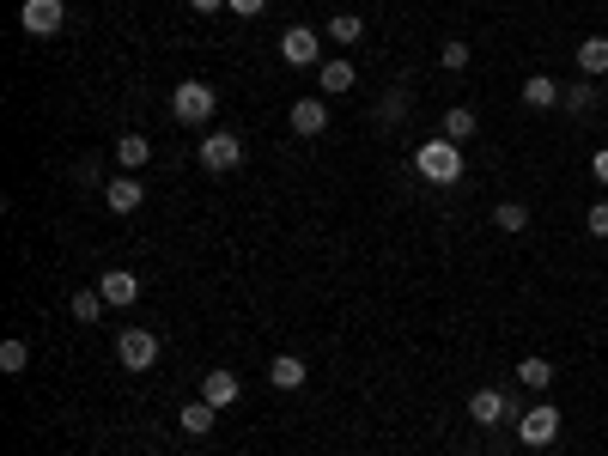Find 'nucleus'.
<instances>
[{
	"instance_id": "obj_1",
	"label": "nucleus",
	"mask_w": 608,
	"mask_h": 456,
	"mask_svg": "<svg viewBox=\"0 0 608 456\" xmlns=\"http://www.w3.org/2000/svg\"><path fill=\"white\" fill-rule=\"evenodd\" d=\"M414 171H420L426 183H438V189L463 183V146H456V140H444V134L420 140V146H414Z\"/></svg>"
},
{
	"instance_id": "obj_2",
	"label": "nucleus",
	"mask_w": 608,
	"mask_h": 456,
	"mask_svg": "<svg viewBox=\"0 0 608 456\" xmlns=\"http://www.w3.org/2000/svg\"><path fill=\"white\" fill-rule=\"evenodd\" d=\"M213 110H219V92H213L207 80H183V86L171 92V116H177L183 128H207Z\"/></svg>"
},
{
	"instance_id": "obj_3",
	"label": "nucleus",
	"mask_w": 608,
	"mask_h": 456,
	"mask_svg": "<svg viewBox=\"0 0 608 456\" xmlns=\"http://www.w3.org/2000/svg\"><path fill=\"white\" fill-rule=\"evenodd\" d=\"M244 165V140L232 128H219V134H201V171L225 177V171H238Z\"/></svg>"
},
{
	"instance_id": "obj_4",
	"label": "nucleus",
	"mask_w": 608,
	"mask_h": 456,
	"mask_svg": "<svg viewBox=\"0 0 608 456\" xmlns=\"http://www.w3.org/2000/svg\"><path fill=\"white\" fill-rule=\"evenodd\" d=\"M116 359L128 371H152L159 365V335L152 329H116Z\"/></svg>"
},
{
	"instance_id": "obj_5",
	"label": "nucleus",
	"mask_w": 608,
	"mask_h": 456,
	"mask_svg": "<svg viewBox=\"0 0 608 456\" xmlns=\"http://www.w3.org/2000/svg\"><path fill=\"white\" fill-rule=\"evenodd\" d=\"M280 61H286V67H317V61H323V37H317L311 25H286V31H280Z\"/></svg>"
},
{
	"instance_id": "obj_6",
	"label": "nucleus",
	"mask_w": 608,
	"mask_h": 456,
	"mask_svg": "<svg viewBox=\"0 0 608 456\" xmlns=\"http://www.w3.org/2000/svg\"><path fill=\"white\" fill-rule=\"evenodd\" d=\"M517 438H523L529 450H548V444L560 438V408H554V402H542V408H529V414L517 420Z\"/></svg>"
},
{
	"instance_id": "obj_7",
	"label": "nucleus",
	"mask_w": 608,
	"mask_h": 456,
	"mask_svg": "<svg viewBox=\"0 0 608 456\" xmlns=\"http://www.w3.org/2000/svg\"><path fill=\"white\" fill-rule=\"evenodd\" d=\"M19 25H25V37H55L67 25V0H25Z\"/></svg>"
},
{
	"instance_id": "obj_8",
	"label": "nucleus",
	"mask_w": 608,
	"mask_h": 456,
	"mask_svg": "<svg viewBox=\"0 0 608 456\" xmlns=\"http://www.w3.org/2000/svg\"><path fill=\"white\" fill-rule=\"evenodd\" d=\"M104 201H110V213H140V201H146V183H140V171H122V177H110L104 183Z\"/></svg>"
},
{
	"instance_id": "obj_9",
	"label": "nucleus",
	"mask_w": 608,
	"mask_h": 456,
	"mask_svg": "<svg viewBox=\"0 0 608 456\" xmlns=\"http://www.w3.org/2000/svg\"><path fill=\"white\" fill-rule=\"evenodd\" d=\"M238 396H244V384H238L232 371H207V377H201V402H207V408L225 414V408H238Z\"/></svg>"
},
{
	"instance_id": "obj_10",
	"label": "nucleus",
	"mask_w": 608,
	"mask_h": 456,
	"mask_svg": "<svg viewBox=\"0 0 608 456\" xmlns=\"http://www.w3.org/2000/svg\"><path fill=\"white\" fill-rule=\"evenodd\" d=\"M292 134H304V140L329 134V104H323V98H298V104H292Z\"/></svg>"
},
{
	"instance_id": "obj_11",
	"label": "nucleus",
	"mask_w": 608,
	"mask_h": 456,
	"mask_svg": "<svg viewBox=\"0 0 608 456\" xmlns=\"http://www.w3.org/2000/svg\"><path fill=\"white\" fill-rule=\"evenodd\" d=\"M304 377H311V371H304V359H298V353H280V359L268 365V384H274L280 396H292V390H304Z\"/></svg>"
},
{
	"instance_id": "obj_12",
	"label": "nucleus",
	"mask_w": 608,
	"mask_h": 456,
	"mask_svg": "<svg viewBox=\"0 0 608 456\" xmlns=\"http://www.w3.org/2000/svg\"><path fill=\"white\" fill-rule=\"evenodd\" d=\"M505 414H511L505 390H475V396H469V420H475V426H499Z\"/></svg>"
},
{
	"instance_id": "obj_13",
	"label": "nucleus",
	"mask_w": 608,
	"mask_h": 456,
	"mask_svg": "<svg viewBox=\"0 0 608 456\" xmlns=\"http://www.w3.org/2000/svg\"><path fill=\"white\" fill-rule=\"evenodd\" d=\"M578 73L584 80H602L608 73V37H578Z\"/></svg>"
},
{
	"instance_id": "obj_14",
	"label": "nucleus",
	"mask_w": 608,
	"mask_h": 456,
	"mask_svg": "<svg viewBox=\"0 0 608 456\" xmlns=\"http://www.w3.org/2000/svg\"><path fill=\"white\" fill-rule=\"evenodd\" d=\"M98 292H104L110 304H134V298H140V280H134L128 268H110V274H98Z\"/></svg>"
},
{
	"instance_id": "obj_15",
	"label": "nucleus",
	"mask_w": 608,
	"mask_h": 456,
	"mask_svg": "<svg viewBox=\"0 0 608 456\" xmlns=\"http://www.w3.org/2000/svg\"><path fill=\"white\" fill-rule=\"evenodd\" d=\"M523 104H529V110H554V104H560V80H548V73H529V80H523Z\"/></svg>"
},
{
	"instance_id": "obj_16",
	"label": "nucleus",
	"mask_w": 608,
	"mask_h": 456,
	"mask_svg": "<svg viewBox=\"0 0 608 456\" xmlns=\"http://www.w3.org/2000/svg\"><path fill=\"white\" fill-rule=\"evenodd\" d=\"M438 134H444V140H456V146H469V140H475V110H469V104H450Z\"/></svg>"
},
{
	"instance_id": "obj_17",
	"label": "nucleus",
	"mask_w": 608,
	"mask_h": 456,
	"mask_svg": "<svg viewBox=\"0 0 608 456\" xmlns=\"http://www.w3.org/2000/svg\"><path fill=\"white\" fill-rule=\"evenodd\" d=\"M146 159H152V140L146 134H116V165L122 171H140Z\"/></svg>"
},
{
	"instance_id": "obj_18",
	"label": "nucleus",
	"mask_w": 608,
	"mask_h": 456,
	"mask_svg": "<svg viewBox=\"0 0 608 456\" xmlns=\"http://www.w3.org/2000/svg\"><path fill=\"white\" fill-rule=\"evenodd\" d=\"M353 80H359V73H353V61H323V92H329V98L353 92Z\"/></svg>"
},
{
	"instance_id": "obj_19",
	"label": "nucleus",
	"mask_w": 608,
	"mask_h": 456,
	"mask_svg": "<svg viewBox=\"0 0 608 456\" xmlns=\"http://www.w3.org/2000/svg\"><path fill=\"white\" fill-rule=\"evenodd\" d=\"M213 420H219V408H207V402H189V408H183V420H177V426H183V432H189V438H207V432H213Z\"/></svg>"
},
{
	"instance_id": "obj_20",
	"label": "nucleus",
	"mask_w": 608,
	"mask_h": 456,
	"mask_svg": "<svg viewBox=\"0 0 608 456\" xmlns=\"http://www.w3.org/2000/svg\"><path fill=\"white\" fill-rule=\"evenodd\" d=\"M517 384L523 390H548L554 384V365L548 359H517Z\"/></svg>"
},
{
	"instance_id": "obj_21",
	"label": "nucleus",
	"mask_w": 608,
	"mask_h": 456,
	"mask_svg": "<svg viewBox=\"0 0 608 456\" xmlns=\"http://www.w3.org/2000/svg\"><path fill=\"white\" fill-rule=\"evenodd\" d=\"M110 311V298L98 292V286H86V292H73V317H80V323H98Z\"/></svg>"
},
{
	"instance_id": "obj_22",
	"label": "nucleus",
	"mask_w": 608,
	"mask_h": 456,
	"mask_svg": "<svg viewBox=\"0 0 608 456\" xmlns=\"http://www.w3.org/2000/svg\"><path fill=\"white\" fill-rule=\"evenodd\" d=\"M493 225H499V232H529V207L523 201H499L493 207Z\"/></svg>"
},
{
	"instance_id": "obj_23",
	"label": "nucleus",
	"mask_w": 608,
	"mask_h": 456,
	"mask_svg": "<svg viewBox=\"0 0 608 456\" xmlns=\"http://www.w3.org/2000/svg\"><path fill=\"white\" fill-rule=\"evenodd\" d=\"M365 37V19L359 13H335L329 19V43H359Z\"/></svg>"
},
{
	"instance_id": "obj_24",
	"label": "nucleus",
	"mask_w": 608,
	"mask_h": 456,
	"mask_svg": "<svg viewBox=\"0 0 608 456\" xmlns=\"http://www.w3.org/2000/svg\"><path fill=\"white\" fill-rule=\"evenodd\" d=\"M560 110H572V116L596 110V86H560Z\"/></svg>"
},
{
	"instance_id": "obj_25",
	"label": "nucleus",
	"mask_w": 608,
	"mask_h": 456,
	"mask_svg": "<svg viewBox=\"0 0 608 456\" xmlns=\"http://www.w3.org/2000/svg\"><path fill=\"white\" fill-rule=\"evenodd\" d=\"M31 365V347L25 341H7V347H0V371H7V377H19Z\"/></svg>"
},
{
	"instance_id": "obj_26",
	"label": "nucleus",
	"mask_w": 608,
	"mask_h": 456,
	"mask_svg": "<svg viewBox=\"0 0 608 456\" xmlns=\"http://www.w3.org/2000/svg\"><path fill=\"white\" fill-rule=\"evenodd\" d=\"M438 67H450V73H463V67H469V43H463V37H450V43L438 49Z\"/></svg>"
},
{
	"instance_id": "obj_27",
	"label": "nucleus",
	"mask_w": 608,
	"mask_h": 456,
	"mask_svg": "<svg viewBox=\"0 0 608 456\" xmlns=\"http://www.w3.org/2000/svg\"><path fill=\"white\" fill-rule=\"evenodd\" d=\"M402 116H408V92H390L384 104H377V122H384V128H396Z\"/></svg>"
},
{
	"instance_id": "obj_28",
	"label": "nucleus",
	"mask_w": 608,
	"mask_h": 456,
	"mask_svg": "<svg viewBox=\"0 0 608 456\" xmlns=\"http://www.w3.org/2000/svg\"><path fill=\"white\" fill-rule=\"evenodd\" d=\"M584 232H590V238H608V201H596V207L584 213Z\"/></svg>"
},
{
	"instance_id": "obj_29",
	"label": "nucleus",
	"mask_w": 608,
	"mask_h": 456,
	"mask_svg": "<svg viewBox=\"0 0 608 456\" xmlns=\"http://www.w3.org/2000/svg\"><path fill=\"white\" fill-rule=\"evenodd\" d=\"M590 177L608 189V146H596V152H590Z\"/></svg>"
},
{
	"instance_id": "obj_30",
	"label": "nucleus",
	"mask_w": 608,
	"mask_h": 456,
	"mask_svg": "<svg viewBox=\"0 0 608 456\" xmlns=\"http://www.w3.org/2000/svg\"><path fill=\"white\" fill-rule=\"evenodd\" d=\"M225 7H232V13H238V19H256V13H262V7H268V0H225Z\"/></svg>"
},
{
	"instance_id": "obj_31",
	"label": "nucleus",
	"mask_w": 608,
	"mask_h": 456,
	"mask_svg": "<svg viewBox=\"0 0 608 456\" xmlns=\"http://www.w3.org/2000/svg\"><path fill=\"white\" fill-rule=\"evenodd\" d=\"M73 177H80V183H104V165L98 159H80V171H73Z\"/></svg>"
},
{
	"instance_id": "obj_32",
	"label": "nucleus",
	"mask_w": 608,
	"mask_h": 456,
	"mask_svg": "<svg viewBox=\"0 0 608 456\" xmlns=\"http://www.w3.org/2000/svg\"><path fill=\"white\" fill-rule=\"evenodd\" d=\"M189 7H195V13H219V7H225V0H189Z\"/></svg>"
}]
</instances>
